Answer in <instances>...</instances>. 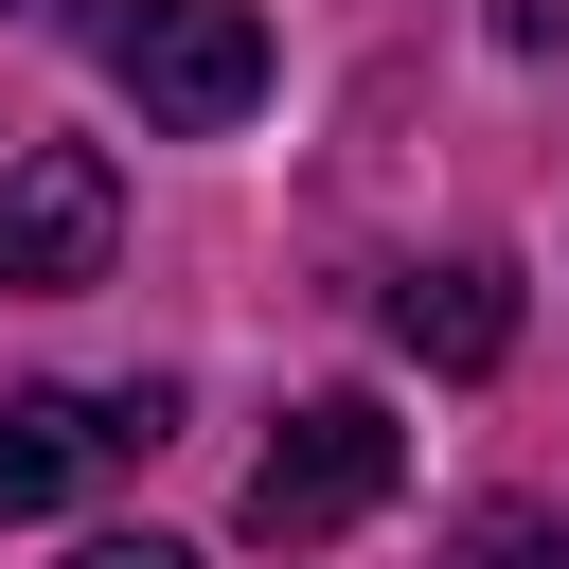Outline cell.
<instances>
[{
  "label": "cell",
  "instance_id": "1",
  "mask_svg": "<svg viewBox=\"0 0 569 569\" xmlns=\"http://www.w3.org/2000/svg\"><path fill=\"white\" fill-rule=\"evenodd\" d=\"M89 53H107V89H124L142 124H178V142H213V124L267 107V18H249V0H89Z\"/></svg>",
  "mask_w": 569,
  "mask_h": 569
},
{
  "label": "cell",
  "instance_id": "2",
  "mask_svg": "<svg viewBox=\"0 0 569 569\" xmlns=\"http://www.w3.org/2000/svg\"><path fill=\"white\" fill-rule=\"evenodd\" d=\"M391 480H409V427H391L373 391H320V409H284V445L249 462L231 516H249V551H338Z\"/></svg>",
  "mask_w": 569,
  "mask_h": 569
},
{
  "label": "cell",
  "instance_id": "3",
  "mask_svg": "<svg viewBox=\"0 0 569 569\" xmlns=\"http://www.w3.org/2000/svg\"><path fill=\"white\" fill-rule=\"evenodd\" d=\"M107 249H124L107 142H18L0 160V302H71V284H107Z\"/></svg>",
  "mask_w": 569,
  "mask_h": 569
},
{
  "label": "cell",
  "instance_id": "4",
  "mask_svg": "<svg viewBox=\"0 0 569 569\" xmlns=\"http://www.w3.org/2000/svg\"><path fill=\"white\" fill-rule=\"evenodd\" d=\"M178 409L160 391H0V533L18 516H53V498H89L107 462H142Z\"/></svg>",
  "mask_w": 569,
  "mask_h": 569
},
{
  "label": "cell",
  "instance_id": "5",
  "mask_svg": "<svg viewBox=\"0 0 569 569\" xmlns=\"http://www.w3.org/2000/svg\"><path fill=\"white\" fill-rule=\"evenodd\" d=\"M391 338H409L427 373H498V356H516V267H498V249L409 267V284H391Z\"/></svg>",
  "mask_w": 569,
  "mask_h": 569
},
{
  "label": "cell",
  "instance_id": "6",
  "mask_svg": "<svg viewBox=\"0 0 569 569\" xmlns=\"http://www.w3.org/2000/svg\"><path fill=\"white\" fill-rule=\"evenodd\" d=\"M462 569H569V516H533V498H516V516H480V533H462Z\"/></svg>",
  "mask_w": 569,
  "mask_h": 569
},
{
  "label": "cell",
  "instance_id": "7",
  "mask_svg": "<svg viewBox=\"0 0 569 569\" xmlns=\"http://www.w3.org/2000/svg\"><path fill=\"white\" fill-rule=\"evenodd\" d=\"M498 53H569V0H498Z\"/></svg>",
  "mask_w": 569,
  "mask_h": 569
},
{
  "label": "cell",
  "instance_id": "8",
  "mask_svg": "<svg viewBox=\"0 0 569 569\" xmlns=\"http://www.w3.org/2000/svg\"><path fill=\"white\" fill-rule=\"evenodd\" d=\"M71 569H196V551H178V533H89Z\"/></svg>",
  "mask_w": 569,
  "mask_h": 569
},
{
  "label": "cell",
  "instance_id": "9",
  "mask_svg": "<svg viewBox=\"0 0 569 569\" xmlns=\"http://www.w3.org/2000/svg\"><path fill=\"white\" fill-rule=\"evenodd\" d=\"M0 18H53V0H0Z\"/></svg>",
  "mask_w": 569,
  "mask_h": 569
}]
</instances>
